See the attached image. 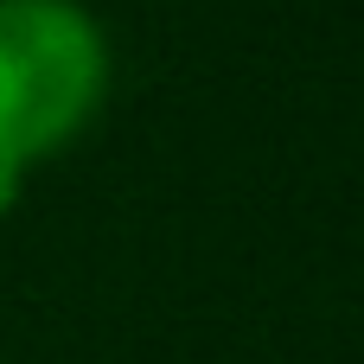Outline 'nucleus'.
I'll list each match as a JSON object with an SVG mask.
<instances>
[{
    "label": "nucleus",
    "instance_id": "obj_1",
    "mask_svg": "<svg viewBox=\"0 0 364 364\" xmlns=\"http://www.w3.org/2000/svg\"><path fill=\"white\" fill-rule=\"evenodd\" d=\"M109 32L83 0H0V160L32 173L109 96Z\"/></svg>",
    "mask_w": 364,
    "mask_h": 364
},
{
    "label": "nucleus",
    "instance_id": "obj_2",
    "mask_svg": "<svg viewBox=\"0 0 364 364\" xmlns=\"http://www.w3.org/2000/svg\"><path fill=\"white\" fill-rule=\"evenodd\" d=\"M19 192H26V173H19V166H6V160H0V218H6V211H13V205H19Z\"/></svg>",
    "mask_w": 364,
    "mask_h": 364
}]
</instances>
